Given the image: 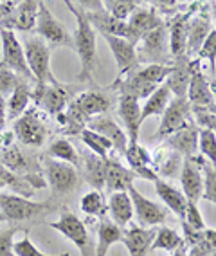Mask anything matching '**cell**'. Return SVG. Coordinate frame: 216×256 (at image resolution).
Listing matches in <instances>:
<instances>
[{"label":"cell","mask_w":216,"mask_h":256,"mask_svg":"<svg viewBox=\"0 0 216 256\" xmlns=\"http://www.w3.org/2000/svg\"><path fill=\"white\" fill-rule=\"evenodd\" d=\"M155 192H157V195H159V198L164 202V208L173 211L180 220L184 218L186 208H188V200H186V197L182 195L180 190H177L175 186H171L170 182H166V180H162V178H157Z\"/></svg>","instance_id":"cell-29"},{"label":"cell","mask_w":216,"mask_h":256,"mask_svg":"<svg viewBox=\"0 0 216 256\" xmlns=\"http://www.w3.org/2000/svg\"><path fill=\"white\" fill-rule=\"evenodd\" d=\"M155 231L157 228H141V226L124 228L121 242L126 246L130 256H146L155 238Z\"/></svg>","instance_id":"cell-23"},{"label":"cell","mask_w":216,"mask_h":256,"mask_svg":"<svg viewBox=\"0 0 216 256\" xmlns=\"http://www.w3.org/2000/svg\"><path fill=\"white\" fill-rule=\"evenodd\" d=\"M171 70H173V65H144L143 69H134L132 72L139 80L159 87V85H162L166 82V78L170 76Z\"/></svg>","instance_id":"cell-40"},{"label":"cell","mask_w":216,"mask_h":256,"mask_svg":"<svg viewBox=\"0 0 216 256\" xmlns=\"http://www.w3.org/2000/svg\"><path fill=\"white\" fill-rule=\"evenodd\" d=\"M171 256H188V249H186V246H182V247H179L177 251H173Z\"/></svg>","instance_id":"cell-52"},{"label":"cell","mask_w":216,"mask_h":256,"mask_svg":"<svg viewBox=\"0 0 216 256\" xmlns=\"http://www.w3.org/2000/svg\"><path fill=\"white\" fill-rule=\"evenodd\" d=\"M0 40H2V62H0V67L14 72L23 82L34 80L27 64H25L23 47L18 38H16V34H14V31L0 29Z\"/></svg>","instance_id":"cell-8"},{"label":"cell","mask_w":216,"mask_h":256,"mask_svg":"<svg viewBox=\"0 0 216 256\" xmlns=\"http://www.w3.org/2000/svg\"><path fill=\"white\" fill-rule=\"evenodd\" d=\"M20 82H22V80H20L14 72L0 67V96L2 98H4L5 94H11Z\"/></svg>","instance_id":"cell-48"},{"label":"cell","mask_w":216,"mask_h":256,"mask_svg":"<svg viewBox=\"0 0 216 256\" xmlns=\"http://www.w3.org/2000/svg\"><path fill=\"white\" fill-rule=\"evenodd\" d=\"M69 88L60 85V83H49V85H38L36 88L31 92V100H34V106L36 108L45 110L47 114L58 116L65 110V106L69 105Z\"/></svg>","instance_id":"cell-10"},{"label":"cell","mask_w":216,"mask_h":256,"mask_svg":"<svg viewBox=\"0 0 216 256\" xmlns=\"http://www.w3.org/2000/svg\"><path fill=\"white\" fill-rule=\"evenodd\" d=\"M101 8L114 18L126 22L130 18V14L137 8H141V2H137V0H105V2H101Z\"/></svg>","instance_id":"cell-39"},{"label":"cell","mask_w":216,"mask_h":256,"mask_svg":"<svg viewBox=\"0 0 216 256\" xmlns=\"http://www.w3.org/2000/svg\"><path fill=\"white\" fill-rule=\"evenodd\" d=\"M5 186V182H4V180H2V178H0V190H2V188H4Z\"/></svg>","instance_id":"cell-53"},{"label":"cell","mask_w":216,"mask_h":256,"mask_svg":"<svg viewBox=\"0 0 216 256\" xmlns=\"http://www.w3.org/2000/svg\"><path fill=\"white\" fill-rule=\"evenodd\" d=\"M195 8L197 4L191 6V10H188L186 13L175 14L173 18L170 20V24L166 26L168 29V49H170L171 56L175 60L182 58L186 54V40H188V26L191 16L195 14Z\"/></svg>","instance_id":"cell-15"},{"label":"cell","mask_w":216,"mask_h":256,"mask_svg":"<svg viewBox=\"0 0 216 256\" xmlns=\"http://www.w3.org/2000/svg\"><path fill=\"white\" fill-rule=\"evenodd\" d=\"M65 6L70 10V13L76 16V31L72 34V47L76 49L81 62V70L78 74V82H90L92 80L94 67L97 60V34L96 29L90 26V22L85 16L83 8H78L70 0L65 2Z\"/></svg>","instance_id":"cell-1"},{"label":"cell","mask_w":216,"mask_h":256,"mask_svg":"<svg viewBox=\"0 0 216 256\" xmlns=\"http://www.w3.org/2000/svg\"><path fill=\"white\" fill-rule=\"evenodd\" d=\"M186 100L193 106H215V87L207 82L200 69V60H191V78H189Z\"/></svg>","instance_id":"cell-12"},{"label":"cell","mask_w":216,"mask_h":256,"mask_svg":"<svg viewBox=\"0 0 216 256\" xmlns=\"http://www.w3.org/2000/svg\"><path fill=\"white\" fill-rule=\"evenodd\" d=\"M16 233H18V228H7L0 231V256H14L13 242Z\"/></svg>","instance_id":"cell-49"},{"label":"cell","mask_w":216,"mask_h":256,"mask_svg":"<svg viewBox=\"0 0 216 256\" xmlns=\"http://www.w3.org/2000/svg\"><path fill=\"white\" fill-rule=\"evenodd\" d=\"M171 98H173V94L170 92L168 85H166V83L159 85V87L155 88V92L146 100L144 106H141V121L144 123V121H146L148 118H152V116H159V118H161L162 112L166 110V106L170 105Z\"/></svg>","instance_id":"cell-33"},{"label":"cell","mask_w":216,"mask_h":256,"mask_svg":"<svg viewBox=\"0 0 216 256\" xmlns=\"http://www.w3.org/2000/svg\"><path fill=\"white\" fill-rule=\"evenodd\" d=\"M130 200L134 206V216H137V222L141 228H157L166 222L168 218V211L164 206L157 204V202L146 198L141 192H137V188L132 186L128 190Z\"/></svg>","instance_id":"cell-11"},{"label":"cell","mask_w":216,"mask_h":256,"mask_svg":"<svg viewBox=\"0 0 216 256\" xmlns=\"http://www.w3.org/2000/svg\"><path fill=\"white\" fill-rule=\"evenodd\" d=\"M43 178L51 186L54 195H69L79 184L78 168L51 157L43 160Z\"/></svg>","instance_id":"cell-7"},{"label":"cell","mask_w":216,"mask_h":256,"mask_svg":"<svg viewBox=\"0 0 216 256\" xmlns=\"http://www.w3.org/2000/svg\"><path fill=\"white\" fill-rule=\"evenodd\" d=\"M162 24H166L164 18H161L157 14V11L153 10L152 6L150 8H137L134 13L130 14V18L126 20V36L124 38L137 47V44L144 34L161 28Z\"/></svg>","instance_id":"cell-13"},{"label":"cell","mask_w":216,"mask_h":256,"mask_svg":"<svg viewBox=\"0 0 216 256\" xmlns=\"http://www.w3.org/2000/svg\"><path fill=\"white\" fill-rule=\"evenodd\" d=\"M51 228L61 233L65 238H69L70 242L78 247L79 256H96V244L88 233L85 222L76 213L65 210L60 218L52 222Z\"/></svg>","instance_id":"cell-3"},{"label":"cell","mask_w":216,"mask_h":256,"mask_svg":"<svg viewBox=\"0 0 216 256\" xmlns=\"http://www.w3.org/2000/svg\"><path fill=\"white\" fill-rule=\"evenodd\" d=\"M207 58L209 60V65H211V85H215V67H216V31L213 29L207 38L204 40L202 47L198 50V60Z\"/></svg>","instance_id":"cell-44"},{"label":"cell","mask_w":216,"mask_h":256,"mask_svg":"<svg viewBox=\"0 0 216 256\" xmlns=\"http://www.w3.org/2000/svg\"><path fill=\"white\" fill-rule=\"evenodd\" d=\"M85 16L90 22V26L94 29H97L101 34H110V36H121V38L126 36V22H121V20L114 18L103 8L94 11H85Z\"/></svg>","instance_id":"cell-27"},{"label":"cell","mask_w":216,"mask_h":256,"mask_svg":"<svg viewBox=\"0 0 216 256\" xmlns=\"http://www.w3.org/2000/svg\"><path fill=\"white\" fill-rule=\"evenodd\" d=\"M182 224H186L188 228H191L193 231H202L206 229V222L202 218V213L198 210V204L193 202H188V208H186V215L182 218Z\"/></svg>","instance_id":"cell-46"},{"label":"cell","mask_w":216,"mask_h":256,"mask_svg":"<svg viewBox=\"0 0 216 256\" xmlns=\"http://www.w3.org/2000/svg\"><path fill=\"white\" fill-rule=\"evenodd\" d=\"M135 174L130 168H124L117 159H108L105 160V188L110 193L117 192H128L130 188L134 186Z\"/></svg>","instance_id":"cell-22"},{"label":"cell","mask_w":216,"mask_h":256,"mask_svg":"<svg viewBox=\"0 0 216 256\" xmlns=\"http://www.w3.org/2000/svg\"><path fill=\"white\" fill-rule=\"evenodd\" d=\"M184 246V240L177 233L175 229L166 228V226H161L157 228L155 231V238H153L152 247L150 251H164V252H173L177 251L179 247Z\"/></svg>","instance_id":"cell-35"},{"label":"cell","mask_w":216,"mask_h":256,"mask_svg":"<svg viewBox=\"0 0 216 256\" xmlns=\"http://www.w3.org/2000/svg\"><path fill=\"white\" fill-rule=\"evenodd\" d=\"M207 256H215V252H213V254H207Z\"/></svg>","instance_id":"cell-55"},{"label":"cell","mask_w":216,"mask_h":256,"mask_svg":"<svg viewBox=\"0 0 216 256\" xmlns=\"http://www.w3.org/2000/svg\"><path fill=\"white\" fill-rule=\"evenodd\" d=\"M198 166L202 172V186H204V195L202 198L209 200L211 204H216V172L215 164H211L209 160L204 157H198Z\"/></svg>","instance_id":"cell-41"},{"label":"cell","mask_w":216,"mask_h":256,"mask_svg":"<svg viewBox=\"0 0 216 256\" xmlns=\"http://www.w3.org/2000/svg\"><path fill=\"white\" fill-rule=\"evenodd\" d=\"M124 159L128 162V168L135 174L137 178H146V180H153L155 182L159 175L153 170V157L152 154L141 144H128L126 152H124Z\"/></svg>","instance_id":"cell-21"},{"label":"cell","mask_w":216,"mask_h":256,"mask_svg":"<svg viewBox=\"0 0 216 256\" xmlns=\"http://www.w3.org/2000/svg\"><path fill=\"white\" fill-rule=\"evenodd\" d=\"M13 136L16 141H20L25 146H41L45 142L49 130H47L43 119L40 118L36 106L27 108L20 116L18 119H14L13 124Z\"/></svg>","instance_id":"cell-6"},{"label":"cell","mask_w":216,"mask_h":256,"mask_svg":"<svg viewBox=\"0 0 216 256\" xmlns=\"http://www.w3.org/2000/svg\"><path fill=\"white\" fill-rule=\"evenodd\" d=\"M23 56L25 64L31 70L32 78L38 85L56 83V78L51 72V47L36 34H27L23 38Z\"/></svg>","instance_id":"cell-2"},{"label":"cell","mask_w":216,"mask_h":256,"mask_svg":"<svg viewBox=\"0 0 216 256\" xmlns=\"http://www.w3.org/2000/svg\"><path fill=\"white\" fill-rule=\"evenodd\" d=\"M13 254L14 256H70L69 252H61V254H45V252H41L40 249L31 242V238L29 236H23L22 240H14Z\"/></svg>","instance_id":"cell-45"},{"label":"cell","mask_w":216,"mask_h":256,"mask_svg":"<svg viewBox=\"0 0 216 256\" xmlns=\"http://www.w3.org/2000/svg\"><path fill=\"white\" fill-rule=\"evenodd\" d=\"M191 118L198 130H213L215 132L216 114L215 106H193L191 105Z\"/></svg>","instance_id":"cell-42"},{"label":"cell","mask_w":216,"mask_h":256,"mask_svg":"<svg viewBox=\"0 0 216 256\" xmlns=\"http://www.w3.org/2000/svg\"><path fill=\"white\" fill-rule=\"evenodd\" d=\"M0 222H4V216H2V215H0Z\"/></svg>","instance_id":"cell-54"},{"label":"cell","mask_w":216,"mask_h":256,"mask_svg":"<svg viewBox=\"0 0 216 256\" xmlns=\"http://www.w3.org/2000/svg\"><path fill=\"white\" fill-rule=\"evenodd\" d=\"M198 150L202 157L215 164L216 159V134L213 130H198Z\"/></svg>","instance_id":"cell-43"},{"label":"cell","mask_w":216,"mask_h":256,"mask_svg":"<svg viewBox=\"0 0 216 256\" xmlns=\"http://www.w3.org/2000/svg\"><path fill=\"white\" fill-rule=\"evenodd\" d=\"M0 98H2V96H0Z\"/></svg>","instance_id":"cell-56"},{"label":"cell","mask_w":216,"mask_h":256,"mask_svg":"<svg viewBox=\"0 0 216 256\" xmlns=\"http://www.w3.org/2000/svg\"><path fill=\"white\" fill-rule=\"evenodd\" d=\"M106 213H110V220L115 226L124 229L134 218V206L130 200L128 192L110 193L108 202H106Z\"/></svg>","instance_id":"cell-26"},{"label":"cell","mask_w":216,"mask_h":256,"mask_svg":"<svg viewBox=\"0 0 216 256\" xmlns=\"http://www.w3.org/2000/svg\"><path fill=\"white\" fill-rule=\"evenodd\" d=\"M87 128H90L92 132L99 134V136H103L105 139H108V141L112 142L114 150L117 152L119 156H124V152L128 148V138H126V132L115 123L110 116L103 114V116H97V118H92L87 123Z\"/></svg>","instance_id":"cell-18"},{"label":"cell","mask_w":216,"mask_h":256,"mask_svg":"<svg viewBox=\"0 0 216 256\" xmlns=\"http://www.w3.org/2000/svg\"><path fill=\"white\" fill-rule=\"evenodd\" d=\"M29 101H31V88L27 82H20L14 90L9 94V100L5 103V118L7 119H18L20 116L29 108Z\"/></svg>","instance_id":"cell-32"},{"label":"cell","mask_w":216,"mask_h":256,"mask_svg":"<svg viewBox=\"0 0 216 256\" xmlns=\"http://www.w3.org/2000/svg\"><path fill=\"white\" fill-rule=\"evenodd\" d=\"M189 78H191V60L188 56H182V58L175 60L173 70L166 78L164 83L168 85L171 94H175V98H186Z\"/></svg>","instance_id":"cell-28"},{"label":"cell","mask_w":216,"mask_h":256,"mask_svg":"<svg viewBox=\"0 0 216 256\" xmlns=\"http://www.w3.org/2000/svg\"><path fill=\"white\" fill-rule=\"evenodd\" d=\"M119 116L126 126V138L128 144H137L141 138V105L137 100L121 96L119 98Z\"/></svg>","instance_id":"cell-24"},{"label":"cell","mask_w":216,"mask_h":256,"mask_svg":"<svg viewBox=\"0 0 216 256\" xmlns=\"http://www.w3.org/2000/svg\"><path fill=\"white\" fill-rule=\"evenodd\" d=\"M79 168H83V177L88 182V186L101 192L105 188V160L94 156L92 152L79 157Z\"/></svg>","instance_id":"cell-30"},{"label":"cell","mask_w":216,"mask_h":256,"mask_svg":"<svg viewBox=\"0 0 216 256\" xmlns=\"http://www.w3.org/2000/svg\"><path fill=\"white\" fill-rule=\"evenodd\" d=\"M34 34L45 42L49 47H72V34L56 18L45 2L38 0V14Z\"/></svg>","instance_id":"cell-4"},{"label":"cell","mask_w":216,"mask_h":256,"mask_svg":"<svg viewBox=\"0 0 216 256\" xmlns=\"http://www.w3.org/2000/svg\"><path fill=\"white\" fill-rule=\"evenodd\" d=\"M141 60L148 62V65H166V58H168V29L166 24H162L161 28L153 29L148 34L141 38Z\"/></svg>","instance_id":"cell-14"},{"label":"cell","mask_w":216,"mask_h":256,"mask_svg":"<svg viewBox=\"0 0 216 256\" xmlns=\"http://www.w3.org/2000/svg\"><path fill=\"white\" fill-rule=\"evenodd\" d=\"M49 210V202H34L18 193H0V215L4 216V220L22 222L43 215Z\"/></svg>","instance_id":"cell-5"},{"label":"cell","mask_w":216,"mask_h":256,"mask_svg":"<svg viewBox=\"0 0 216 256\" xmlns=\"http://www.w3.org/2000/svg\"><path fill=\"white\" fill-rule=\"evenodd\" d=\"M79 138H81V141L87 144V148L92 152L94 156H97L103 160L108 159V152L114 150V146H112V142L108 141V139H105L103 136H99V134L92 132L90 128H83L81 132H79Z\"/></svg>","instance_id":"cell-38"},{"label":"cell","mask_w":216,"mask_h":256,"mask_svg":"<svg viewBox=\"0 0 216 256\" xmlns=\"http://www.w3.org/2000/svg\"><path fill=\"white\" fill-rule=\"evenodd\" d=\"M213 29L215 28H213L211 16H209L207 10H200L197 14L191 16L188 26V40H186V54H188V58L193 54H198L204 40Z\"/></svg>","instance_id":"cell-20"},{"label":"cell","mask_w":216,"mask_h":256,"mask_svg":"<svg viewBox=\"0 0 216 256\" xmlns=\"http://www.w3.org/2000/svg\"><path fill=\"white\" fill-rule=\"evenodd\" d=\"M103 38H105L108 47H110L115 64H117V78H115V82H119L121 78H124L126 74L135 69V65H137V50H135L134 44L128 42L126 38L110 36V34H103Z\"/></svg>","instance_id":"cell-16"},{"label":"cell","mask_w":216,"mask_h":256,"mask_svg":"<svg viewBox=\"0 0 216 256\" xmlns=\"http://www.w3.org/2000/svg\"><path fill=\"white\" fill-rule=\"evenodd\" d=\"M5 98H0V134L4 132V126H5Z\"/></svg>","instance_id":"cell-51"},{"label":"cell","mask_w":216,"mask_h":256,"mask_svg":"<svg viewBox=\"0 0 216 256\" xmlns=\"http://www.w3.org/2000/svg\"><path fill=\"white\" fill-rule=\"evenodd\" d=\"M166 148L179 154L180 157H195L198 152V128L195 124L179 130L166 138Z\"/></svg>","instance_id":"cell-25"},{"label":"cell","mask_w":216,"mask_h":256,"mask_svg":"<svg viewBox=\"0 0 216 256\" xmlns=\"http://www.w3.org/2000/svg\"><path fill=\"white\" fill-rule=\"evenodd\" d=\"M49 157L56 160H61V162H67V164H72L74 168L79 166V154L78 150L74 148V144L69 139H56L49 146Z\"/></svg>","instance_id":"cell-37"},{"label":"cell","mask_w":216,"mask_h":256,"mask_svg":"<svg viewBox=\"0 0 216 256\" xmlns=\"http://www.w3.org/2000/svg\"><path fill=\"white\" fill-rule=\"evenodd\" d=\"M180 184H182V195L188 202L198 204L204 195L202 186V172L198 166V156L184 157L182 168H180Z\"/></svg>","instance_id":"cell-17"},{"label":"cell","mask_w":216,"mask_h":256,"mask_svg":"<svg viewBox=\"0 0 216 256\" xmlns=\"http://www.w3.org/2000/svg\"><path fill=\"white\" fill-rule=\"evenodd\" d=\"M36 14H38V2L34 0H23L16 6V13H14L13 31L31 32L34 31L36 26Z\"/></svg>","instance_id":"cell-34"},{"label":"cell","mask_w":216,"mask_h":256,"mask_svg":"<svg viewBox=\"0 0 216 256\" xmlns=\"http://www.w3.org/2000/svg\"><path fill=\"white\" fill-rule=\"evenodd\" d=\"M152 8L157 11V14L159 16H171V14H179L182 13V4L180 2H177V0H166V2H152Z\"/></svg>","instance_id":"cell-50"},{"label":"cell","mask_w":216,"mask_h":256,"mask_svg":"<svg viewBox=\"0 0 216 256\" xmlns=\"http://www.w3.org/2000/svg\"><path fill=\"white\" fill-rule=\"evenodd\" d=\"M79 210L92 218H105L106 216V198L101 192L90 190L79 200Z\"/></svg>","instance_id":"cell-36"},{"label":"cell","mask_w":216,"mask_h":256,"mask_svg":"<svg viewBox=\"0 0 216 256\" xmlns=\"http://www.w3.org/2000/svg\"><path fill=\"white\" fill-rule=\"evenodd\" d=\"M16 6L18 2H0V29H9L13 31V22H14V13H16Z\"/></svg>","instance_id":"cell-47"},{"label":"cell","mask_w":216,"mask_h":256,"mask_svg":"<svg viewBox=\"0 0 216 256\" xmlns=\"http://www.w3.org/2000/svg\"><path fill=\"white\" fill-rule=\"evenodd\" d=\"M69 105L78 110L87 121H90L92 118L106 114L108 108L112 106V100L110 96H106L101 90H88L79 94L76 100L70 101Z\"/></svg>","instance_id":"cell-19"},{"label":"cell","mask_w":216,"mask_h":256,"mask_svg":"<svg viewBox=\"0 0 216 256\" xmlns=\"http://www.w3.org/2000/svg\"><path fill=\"white\" fill-rule=\"evenodd\" d=\"M123 229L115 226L110 218H101L97 226V244H96V256H106L114 244L121 242Z\"/></svg>","instance_id":"cell-31"},{"label":"cell","mask_w":216,"mask_h":256,"mask_svg":"<svg viewBox=\"0 0 216 256\" xmlns=\"http://www.w3.org/2000/svg\"><path fill=\"white\" fill-rule=\"evenodd\" d=\"M193 118H191V105L188 103L186 98H171L170 105L166 106V110L161 116V124H159V132L157 138H168L173 136L179 130L186 126H191Z\"/></svg>","instance_id":"cell-9"}]
</instances>
